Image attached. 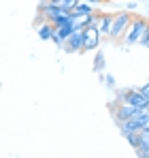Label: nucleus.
<instances>
[{"instance_id": "obj_2", "label": "nucleus", "mask_w": 149, "mask_h": 158, "mask_svg": "<svg viewBox=\"0 0 149 158\" xmlns=\"http://www.w3.org/2000/svg\"><path fill=\"white\" fill-rule=\"evenodd\" d=\"M147 24H149L147 17L134 15V17H132V24H130V28H128V32H126V36H124L126 45H134V43H139V39H141L143 30L147 28Z\"/></svg>"}, {"instance_id": "obj_8", "label": "nucleus", "mask_w": 149, "mask_h": 158, "mask_svg": "<svg viewBox=\"0 0 149 158\" xmlns=\"http://www.w3.org/2000/svg\"><path fill=\"white\" fill-rule=\"evenodd\" d=\"M104 66H107V58H104V53L96 52V56H94V64H92V71H94V73H102Z\"/></svg>"}, {"instance_id": "obj_4", "label": "nucleus", "mask_w": 149, "mask_h": 158, "mask_svg": "<svg viewBox=\"0 0 149 158\" xmlns=\"http://www.w3.org/2000/svg\"><path fill=\"white\" fill-rule=\"evenodd\" d=\"M124 103H130V105L139 107V109H149V98L139 90V88H130V90H128V96H126Z\"/></svg>"}, {"instance_id": "obj_1", "label": "nucleus", "mask_w": 149, "mask_h": 158, "mask_svg": "<svg viewBox=\"0 0 149 158\" xmlns=\"http://www.w3.org/2000/svg\"><path fill=\"white\" fill-rule=\"evenodd\" d=\"M132 13H128V9L126 11H122V13H115L113 15V26H111V32H109V39L111 41H124L126 32H128V28H130V24H132Z\"/></svg>"}, {"instance_id": "obj_9", "label": "nucleus", "mask_w": 149, "mask_h": 158, "mask_svg": "<svg viewBox=\"0 0 149 158\" xmlns=\"http://www.w3.org/2000/svg\"><path fill=\"white\" fill-rule=\"evenodd\" d=\"M126 141L130 143V148H139V143H141V132L139 131H134V132H130V135H126Z\"/></svg>"}, {"instance_id": "obj_5", "label": "nucleus", "mask_w": 149, "mask_h": 158, "mask_svg": "<svg viewBox=\"0 0 149 158\" xmlns=\"http://www.w3.org/2000/svg\"><path fill=\"white\" fill-rule=\"evenodd\" d=\"M62 49L68 52V53L83 52V34H81V30H74L73 34L64 41V47H62Z\"/></svg>"}, {"instance_id": "obj_10", "label": "nucleus", "mask_w": 149, "mask_h": 158, "mask_svg": "<svg viewBox=\"0 0 149 158\" xmlns=\"http://www.w3.org/2000/svg\"><path fill=\"white\" fill-rule=\"evenodd\" d=\"M139 45H141V47H149V24H147V28L143 30L141 39H139Z\"/></svg>"}, {"instance_id": "obj_13", "label": "nucleus", "mask_w": 149, "mask_h": 158, "mask_svg": "<svg viewBox=\"0 0 149 158\" xmlns=\"http://www.w3.org/2000/svg\"><path fill=\"white\" fill-rule=\"evenodd\" d=\"M85 2H90V4H102V2H111V0H85Z\"/></svg>"}, {"instance_id": "obj_6", "label": "nucleus", "mask_w": 149, "mask_h": 158, "mask_svg": "<svg viewBox=\"0 0 149 158\" xmlns=\"http://www.w3.org/2000/svg\"><path fill=\"white\" fill-rule=\"evenodd\" d=\"M111 26H113V13H98L96 15V28L102 36H109Z\"/></svg>"}, {"instance_id": "obj_11", "label": "nucleus", "mask_w": 149, "mask_h": 158, "mask_svg": "<svg viewBox=\"0 0 149 158\" xmlns=\"http://www.w3.org/2000/svg\"><path fill=\"white\" fill-rule=\"evenodd\" d=\"M102 83H104L107 88H111V90H115V77H113L111 73H107V75L102 77Z\"/></svg>"}, {"instance_id": "obj_14", "label": "nucleus", "mask_w": 149, "mask_h": 158, "mask_svg": "<svg viewBox=\"0 0 149 158\" xmlns=\"http://www.w3.org/2000/svg\"><path fill=\"white\" fill-rule=\"evenodd\" d=\"M126 9H128V11H134V9H136V2H128Z\"/></svg>"}, {"instance_id": "obj_12", "label": "nucleus", "mask_w": 149, "mask_h": 158, "mask_svg": "<svg viewBox=\"0 0 149 158\" xmlns=\"http://www.w3.org/2000/svg\"><path fill=\"white\" fill-rule=\"evenodd\" d=\"M139 90H141V92H143V94H145V96L149 98V81H147V83H143V85H141Z\"/></svg>"}, {"instance_id": "obj_16", "label": "nucleus", "mask_w": 149, "mask_h": 158, "mask_svg": "<svg viewBox=\"0 0 149 158\" xmlns=\"http://www.w3.org/2000/svg\"><path fill=\"white\" fill-rule=\"evenodd\" d=\"M147 2H149V0H147Z\"/></svg>"}, {"instance_id": "obj_7", "label": "nucleus", "mask_w": 149, "mask_h": 158, "mask_svg": "<svg viewBox=\"0 0 149 158\" xmlns=\"http://www.w3.org/2000/svg\"><path fill=\"white\" fill-rule=\"evenodd\" d=\"M36 32H38L41 41H51V36H53V24L51 22H41L36 26Z\"/></svg>"}, {"instance_id": "obj_15", "label": "nucleus", "mask_w": 149, "mask_h": 158, "mask_svg": "<svg viewBox=\"0 0 149 158\" xmlns=\"http://www.w3.org/2000/svg\"><path fill=\"white\" fill-rule=\"evenodd\" d=\"M43 4H49V0H38V6H43Z\"/></svg>"}, {"instance_id": "obj_3", "label": "nucleus", "mask_w": 149, "mask_h": 158, "mask_svg": "<svg viewBox=\"0 0 149 158\" xmlns=\"http://www.w3.org/2000/svg\"><path fill=\"white\" fill-rule=\"evenodd\" d=\"M81 34H83V52H94V49H98L100 45V34L96 24H90V26H85L81 30Z\"/></svg>"}]
</instances>
